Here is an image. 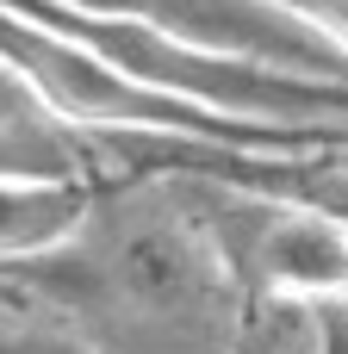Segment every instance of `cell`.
<instances>
[{"mask_svg":"<svg viewBox=\"0 0 348 354\" xmlns=\"http://www.w3.org/2000/svg\"><path fill=\"white\" fill-rule=\"evenodd\" d=\"M0 280L93 354H243V261L218 218L162 193H118Z\"/></svg>","mask_w":348,"mask_h":354,"instance_id":"6da1fadb","label":"cell"},{"mask_svg":"<svg viewBox=\"0 0 348 354\" xmlns=\"http://www.w3.org/2000/svg\"><path fill=\"white\" fill-rule=\"evenodd\" d=\"M224 236L249 274V286L274 305H330L348 299V218L255 187V199H237L224 212Z\"/></svg>","mask_w":348,"mask_h":354,"instance_id":"7a4b0ae2","label":"cell"},{"mask_svg":"<svg viewBox=\"0 0 348 354\" xmlns=\"http://www.w3.org/2000/svg\"><path fill=\"white\" fill-rule=\"evenodd\" d=\"M56 6L162 25L187 44H205V50H224V56H255V62H274V68L348 81V44L330 37L318 19L280 6V0H56Z\"/></svg>","mask_w":348,"mask_h":354,"instance_id":"3957f363","label":"cell"},{"mask_svg":"<svg viewBox=\"0 0 348 354\" xmlns=\"http://www.w3.org/2000/svg\"><path fill=\"white\" fill-rule=\"evenodd\" d=\"M93 205L100 187L87 174H0V261H25L68 243Z\"/></svg>","mask_w":348,"mask_h":354,"instance_id":"277c9868","label":"cell"},{"mask_svg":"<svg viewBox=\"0 0 348 354\" xmlns=\"http://www.w3.org/2000/svg\"><path fill=\"white\" fill-rule=\"evenodd\" d=\"M255 187L299 193V199H311V205H324V212L348 218V162H342V168H330V162H305V168H293L286 156H268L262 174H255Z\"/></svg>","mask_w":348,"mask_h":354,"instance_id":"5b68a950","label":"cell"},{"mask_svg":"<svg viewBox=\"0 0 348 354\" xmlns=\"http://www.w3.org/2000/svg\"><path fill=\"white\" fill-rule=\"evenodd\" d=\"M0 118H50V112L37 106V93L12 75L6 62H0Z\"/></svg>","mask_w":348,"mask_h":354,"instance_id":"8992f818","label":"cell"},{"mask_svg":"<svg viewBox=\"0 0 348 354\" xmlns=\"http://www.w3.org/2000/svg\"><path fill=\"white\" fill-rule=\"evenodd\" d=\"M324 311V324H330V354H348V299H330V305H318Z\"/></svg>","mask_w":348,"mask_h":354,"instance_id":"52a82bcc","label":"cell"}]
</instances>
